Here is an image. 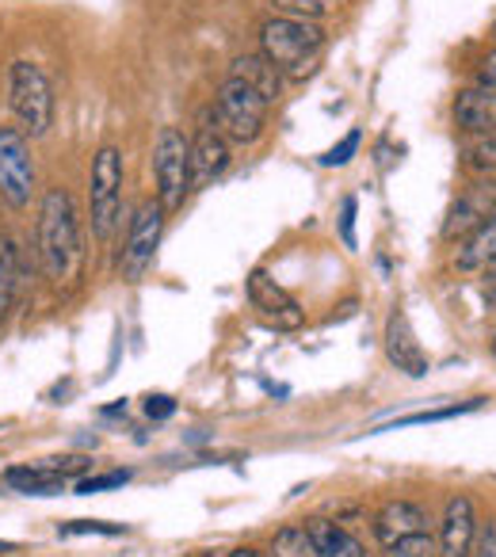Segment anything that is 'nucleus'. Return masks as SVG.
Returning <instances> with one entry per match:
<instances>
[{"label": "nucleus", "instance_id": "obj_1", "mask_svg": "<svg viewBox=\"0 0 496 557\" xmlns=\"http://www.w3.org/2000/svg\"><path fill=\"white\" fill-rule=\"evenodd\" d=\"M39 260L50 287L70 290L85 275V240L73 195L65 187H50L39 207Z\"/></svg>", "mask_w": 496, "mask_h": 557}, {"label": "nucleus", "instance_id": "obj_2", "mask_svg": "<svg viewBox=\"0 0 496 557\" xmlns=\"http://www.w3.org/2000/svg\"><path fill=\"white\" fill-rule=\"evenodd\" d=\"M260 54L290 81H306L325 54V32L313 20L272 16L260 27Z\"/></svg>", "mask_w": 496, "mask_h": 557}, {"label": "nucleus", "instance_id": "obj_3", "mask_svg": "<svg viewBox=\"0 0 496 557\" xmlns=\"http://www.w3.org/2000/svg\"><path fill=\"white\" fill-rule=\"evenodd\" d=\"M88 218H92V237L111 240L123 222V149L100 146L88 172Z\"/></svg>", "mask_w": 496, "mask_h": 557}, {"label": "nucleus", "instance_id": "obj_4", "mask_svg": "<svg viewBox=\"0 0 496 557\" xmlns=\"http://www.w3.org/2000/svg\"><path fill=\"white\" fill-rule=\"evenodd\" d=\"M214 126L222 131L225 141H237V146H248V141H257L268 126V111L272 103L257 92V88H248L245 81L237 77H225L222 88L214 96Z\"/></svg>", "mask_w": 496, "mask_h": 557}, {"label": "nucleus", "instance_id": "obj_5", "mask_svg": "<svg viewBox=\"0 0 496 557\" xmlns=\"http://www.w3.org/2000/svg\"><path fill=\"white\" fill-rule=\"evenodd\" d=\"M153 176H157V202L164 214L184 207L191 191V138L179 126H164L153 141Z\"/></svg>", "mask_w": 496, "mask_h": 557}, {"label": "nucleus", "instance_id": "obj_6", "mask_svg": "<svg viewBox=\"0 0 496 557\" xmlns=\"http://www.w3.org/2000/svg\"><path fill=\"white\" fill-rule=\"evenodd\" d=\"M9 100L16 119L32 138H42L54 126V85L35 62H12L9 73Z\"/></svg>", "mask_w": 496, "mask_h": 557}, {"label": "nucleus", "instance_id": "obj_7", "mask_svg": "<svg viewBox=\"0 0 496 557\" xmlns=\"http://www.w3.org/2000/svg\"><path fill=\"white\" fill-rule=\"evenodd\" d=\"M161 233H164V207L157 199L138 202V210L131 218V230H126L123 252H119V271H123L126 283H138L153 268Z\"/></svg>", "mask_w": 496, "mask_h": 557}, {"label": "nucleus", "instance_id": "obj_8", "mask_svg": "<svg viewBox=\"0 0 496 557\" xmlns=\"http://www.w3.org/2000/svg\"><path fill=\"white\" fill-rule=\"evenodd\" d=\"M35 191V161L27 134L16 126H0V199L24 210Z\"/></svg>", "mask_w": 496, "mask_h": 557}, {"label": "nucleus", "instance_id": "obj_9", "mask_svg": "<svg viewBox=\"0 0 496 557\" xmlns=\"http://www.w3.org/2000/svg\"><path fill=\"white\" fill-rule=\"evenodd\" d=\"M248 302H252V310H257L260 318L272 321L275 329H283V333H295V329L306 325V310L280 287V283H275L272 275H268L264 268H257L252 275H248Z\"/></svg>", "mask_w": 496, "mask_h": 557}, {"label": "nucleus", "instance_id": "obj_10", "mask_svg": "<svg viewBox=\"0 0 496 557\" xmlns=\"http://www.w3.org/2000/svg\"><path fill=\"white\" fill-rule=\"evenodd\" d=\"M496 214V176H481L478 184H470L450 207L447 222H443V237L447 240H462L478 230L481 222Z\"/></svg>", "mask_w": 496, "mask_h": 557}, {"label": "nucleus", "instance_id": "obj_11", "mask_svg": "<svg viewBox=\"0 0 496 557\" xmlns=\"http://www.w3.org/2000/svg\"><path fill=\"white\" fill-rule=\"evenodd\" d=\"M473 539H478V511H473L470 496H450L447 508H443V523H439V554L443 557H470L473 554Z\"/></svg>", "mask_w": 496, "mask_h": 557}, {"label": "nucleus", "instance_id": "obj_12", "mask_svg": "<svg viewBox=\"0 0 496 557\" xmlns=\"http://www.w3.org/2000/svg\"><path fill=\"white\" fill-rule=\"evenodd\" d=\"M230 169V141L222 138L214 123L202 119L199 134L191 138V187H207Z\"/></svg>", "mask_w": 496, "mask_h": 557}, {"label": "nucleus", "instance_id": "obj_13", "mask_svg": "<svg viewBox=\"0 0 496 557\" xmlns=\"http://www.w3.org/2000/svg\"><path fill=\"white\" fill-rule=\"evenodd\" d=\"M386 356H389V363L401 374H409V379H424L427 374V356L401 310H394L386 321Z\"/></svg>", "mask_w": 496, "mask_h": 557}, {"label": "nucleus", "instance_id": "obj_14", "mask_svg": "<svg viewBox=\"0 0 496 557\" xmlns=\"http://www.w3.org/2000/svg\"><path fill=\"white\" fill-rule=\"evenodd\" d=\"M420 531H427V511L412 500H389V504H382L379 516H374V539H379L382 546H394V542L409 539V534H420Z\"/></svg>", "mask_w": 496, "mask_h": 557}, {"label": "nucleus", "instance_id": "obj_15", "mask_svg": "<svg viewBox=\"0 0 496 557\" xmlns=\"http://www.w3.org/2000/svg\"><path fill=\"white\" fill-rule=\"evenodd\" d=\"M450 115H455V126H462L466 134L488 138V134H496V92L478 88V85L466 88V92L455 96Z\"/></svg>", "mask_w": 496, "mask_h": 557}, {"label": "nucleus", "instance_id": "obj_16", "mask_svg": "<svg viewBox=\"0 0 496 557\" xmlns=\"http://www.w3.org/2000/svg\"><path fill=\"white\" fill-rule=\"evenodd\" d=\"M306 531H310L318 557H371L363 542H359L348 527L333 523V519H310V523H306Z\"/></svg>", "mask_w": 496, "mask_h": 557}, {"label": "nucleus", "instance_id": "obj_17", "mask_svg": "<svg viewBox=\"0 0 496 557\" xmlns=\"http://www.w3.org/2000/svg\"><path fill=\"white\" fill-rule=\"evenodd\" d=\"M230 77L245 81L248 88H257V92L264 96L268 103H275V100H280V92H283V73L275 70V65L268 62L264 54H240V58H233Z\"/></svg>", "mask_w": 496, "mask_h": 557}, {"label": "nucleus", "instance_id": "obj_18", "mask_svg": "<svg viewBox=\"0 0 496 557\" xmlns=\"http://www.w3.org/2000/svg\"><path fill=\"white\" fill-rule=\"evenodd\" d=\"M496 260V214L481 222L470 237L458 240L455 248V268L458 271H485V263Z\"/></svg>", "mask_w": 496, "mask_h": 557}, {"label": "nucleus", "instance_id": "obj_19", "mask_svg": "<svg viewBox=\"0 0 496 557\" xmlns=\"http://www.w3.org/2000/svg\"><path fill=\"white\" fill-rule=\"evenodd\" d=\"M4 481H9L16 493L24 496H58L65 493V478H58L54 470H47V466H12L9 473H4Z\"/></svg>", "mask_w": 496, "mask_h": 557}, {"label": "nucleus", "instance_id": "obj_20", "mask_svg": "<svg viewBox=\"0 0 496 557\" xmlns=\"http://www.w3.org/2000/svg\"><path fill=\"white\" fill-rule=\"evenodd\" d=\"M20 287V248L9 233H0V325L9 318Z\"/></svg>", "mask_w": 496, "mask_h": 557}, {"label": "nucleus", "instance_id": "obj_21", "mask_svg": "<svg viewBox=\"0 0 496 557\" xmlns=\"http://www.w3.org/2000/svg\"><path fill=\"white\" fill-rule=\"evenodd\" d=\"M272 557H318L306 523L280 527V531H275V539H272Z\"/></svg>", "mask_w": 496, "mask_h": 557}, {"label": "nucleus", "instance_id": "obj_22", "mask_svg": "<svg viewBox=\"0 0 496 557\" xmlns=\"http://www.w3.org/2000/svg\"><path fill=\"white\" fill-rule=\"evenodd\" d=\"M485 405V397H473L466 405H447V409H427V412H409V417L394 420V424H382L379 432H397V428H412V424H439V420H455L466 417V412H478Z\"/></svg>", "mask_w": 496, "mask_h": 557}, {"label": "nucleus", "instance_id": "obj_23", "mask_svg": "<svg viewBox=\"0 0 496 557\" xmlns=\"http://www.w3.org/2000/svg\"><path fill=\"white\" fill-rule=\"evenodd\" d=\"M466 169L478 172V176H496V134L478 138L466 149Z\"/></svg>", "mask_w": 496, "mask_h": 557}, {"label": "nucleus", "instance_id": "obj_24", "mask_svg": "<svg viewBox=\"0 0 496 557\" xmlns=\"http://www.w3.org/2000/svg\"><path fill=\"white\" fill-rule=\"evenodd\" d=\"M77 534H126V523H103V519H73V523H58V539H77Z\"/></svg>", "mask_w": 496, "mask_h": 557}, {"label": "nucleus", "instance_id": "obj_25", "mask_svg": "<svg viewBox=\"0 0 496 557\" xmlns=\"http://www.w3.org/2000/svg\"><path fill=\"white\" fill-rule=\"evenodd\" d=\"M435 554H439V546H435V539L427 531L409 534V539L386 546V557H435Z\"/></svg>", "mask_w": 496, "mask_h": 557}, {"label": "nucleus", "instance_id": "obj_26", "mask_svg": "<svg viewBox=\"0 0 496 557\" xmlns=\"http://www.w3.org/2000/svg\"><path fill=\"white\" fill-rule=\"evenodd\" d=\"M359 141H363V131H348L344 134L340 141H336L333 149H328V153H321V169H344V164L351 161V157L359 153Z\"/></svg>", "mask_w": 496, "mask_h": 557}, {"label": "nucleus", "instance_id": "obj_27", "mask_svg": "<svg viewBox=\"0 0 496 557\" xmlns=\"http://www.w3.org/2000/svg\"><path fill=\"white\" fill-rule=\"evenodd\" d=\"M272 9L280 16H290V20H313L318 24L325 16V0H272Z\"/></svg>", "mask_w": 496, "mask_h": 557}, {"label": "nucleus", "instance_id": "obj_28", "mask_svg": "<svg viewBox=\"0 0 496 557\" xmlns=\"http://www.w3.org/2000/svg\"><path fill=\"white\" fill-rule=\"evenodd\" d=\"M131 481V470H111V473H92V478H80L77 481V493L80 496H92V493H108V488H119Z\"/></svg>", "mask_w": 496, "mask_h": 557}, {"label": "nucleus", "instance_id": "obj_29", "mask_svg": "<svg viewBox=\"0 0 496 557\" xmlns=\"http://www.w3.org/2000/svg\"><path fill=\"white\" fill-rule=\"evenodd\" d=\"M356 214H359V202L348 195V199L340 202V240H344V248L359 245V240H356Z\"/></svg>", "mask_w": 496, "mask_h": 557}, {"label": "nucleus", "instance_id": "obj_30", "mask_svg": "<svg viewBox=\"0 0 496 557\" xmlns=\"http://www.w3.org/2000/svg\"><path fill=\"white\" fill-rule=\"evenodd\" d=\"M473 557H496V516L485 527H478V539H473Z\"/></svg>", "mask_w": 496, "mask_h": 557}, {"label": "nucleus", "instance_id": "obj_31", "mask_svg": "<svg viewBox=\"0 0 496 557\" xmlns=\"http://www.w3.org/2000/svg\"><path fill=\"white\" fill-rule=\"evenodd\" d=\"M176 412V397L169 394H149L146 397V417L149 420H169Z\"/></svg>", "mask_w": 496, "mask_h": 557}, {"label": "nucleus", "instance_id": "obj_32", "mask_svg": "<svg viewBox=\"0 0 496 557\" xmlns=\"http://www.w3.org/2000/svg\"><path fill=\"white\" fill-rule=\"evenodd\" d=\"M478 88L496 92V50H488V54L478 62Z\"/></svg>", "mask_w": 496, "mask_h": 557}, {"label": "nucleus", "instance_id": "obj_33", "mask_svg": "<svg viewBox=\"0 0 496 557\" xmlns=\"http://www.w3.org/2000/svg\"><path fill=\"white\" fill-rule=\"evenodd\" d=\"M481 298L488 310H496V260L485 263V278H481Z\"/></svg>", "mask_w": 496, "mask_h": 557}, {"label": "nucleus", "instance_id": "obj_34", "mask_svg": "<svg viewBox=\"0 0 496 557\" xmlns=\"http://www.w3.org/2000/svg\"><path fill=\"white\" fill-rule=\"evenodd\" d=\"M230 557H272V554H264V549H257V546H240V549H233Z\"/></svg>", "mask_w": 496, "mask_h": 557}, {"label": "nucleus", "instance_id": "obj_35", "mask_svg": "<svg viewBox=\"0 0 496 557\" xmlns=\"http://www.w3.org/2000/svg\"><path fill=\"white\" fill-rule=\"evenodd\" d=\"M4 549H12V542H0V554H4Z\"/></svg>", "mask_w": 496, "mask_h": 557}, {"label": "nucleus", "instance_id": "obj_36", "mask_svg": "<svg viewBox=\"0 0 496 557\" xmlns=\"http://www.w3.org/2000/svg\"><path fill=\"white\" fill-rule=\"evenodd\" d=\"M493 356H496V336H493Z\"/></svg>", "mask_w": 496, "mask_h": 557}]
</instances>
